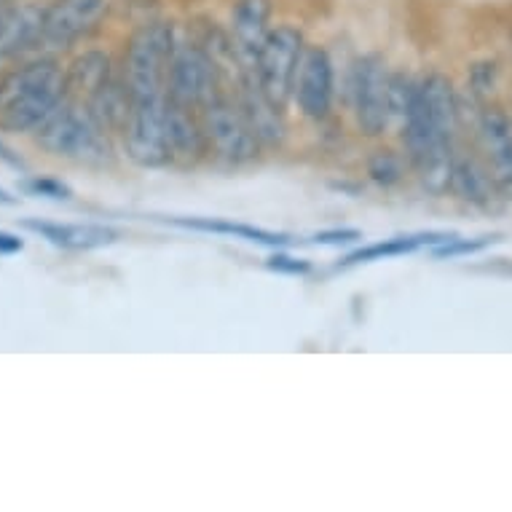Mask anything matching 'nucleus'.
<instances>
[{
  "label": "nucleus",
  "mask_w": 512,
  "mask_h": 512,
  "mask_svg": "<svg viewBox=\"0 0 512 512\" xmlns=\"http://www.w3.org/2000/svg\"><path fill=\"white\" fill-rule=\"evenodd\" d=\"M177 30L167 19H151L129 35L124 51V78L132 100L167 94L169 59L175 54Z\"/></svg>",
  "instance_id": "nucleus-3"
},
{
  "label": "nucleus",
  "mask_w": 512,
  "mask_h": 512,
  "mask_svg": "<svg viewBox=\"0 0 512 512\" xmlns=\"http://www.w3.org/2000/svg\"><path fill=\"white\" fill-rule=\"evenodd\" d=\"M242 110L247 121H250L252 132L258 135L261 145H279L285 140L287 129H285V118H282V110L277 105H271L266 100V94L258 89L255 78L247 81L242 89Z\"/></svg>",
  "instance_id": "nucleus-18"
},
{
  "label": "nucleus",
  "mask_w": 512,
  "mask_h": 512,
  "mask_svg": "<svg viewBox=\"0 0 512 512\" xmlns=\"http://www.w3.org/2000/svg\"><path fill=\"white\" fill-rule=\"evenodd\" d=\"M416 89L419 84L413 81L411 76H405V73H389L387 81V110H389V124L395 121V124L403 126L408 113L413 108V100H416Z\"/></svg>",
  "instance_id": "nucleus-23"
},
{
  "label": "nucleus",
  "mask_w": 512,
  "mask_h": 512,
  "mask_svg": "<svg viewBox=\"0 0 512 512\" xmlns=\"http://www.w3.org/2000/svg\"><path fill=\"white\" fill-rule=\"evenodd\" d=\"M478 137L496 185L512 194V118L499 108L483 110L478 121Z\"/></svg>",
  "instance_id": "nucleus-12"
},
{
  "label": "nucleus",
  "mask_w": 512,
  "mask_h": 512,
  "mask_svg": "<svg viewBox=\"0 0 512 512\" xmlns=\"http://www.w3.org/2000/svg\"><path fill=\"white\" fill-rule=\"evenodd\" d=\"M19 196H11L6 188H0V207H17Z\"/></svg>",
  "instance_id": "nucleus-31"
},
{
  "label": "nucleus",
  "mask_w": 512,
  "mask_h": 512,
  "mask_svg": "<svg viewBox=\"0 0 512 512\" xmlns=\"http://www.w3.org/2000/svg\"><path fill=\"white\" fill-rule=\"evenodd\" d=\"M494 76H496V65L494 62H480L472 70V92L486 94L491 86H494Z\"/></svg>",
  "instance_id": "nucleus-29"
},
{
  "label": "nucleus",
  "mask_w": 512,
  "mask_h": 512,
  "mask_svg": "<svg viewBox=\"0 0 512 512\" xmlns=\"http://www.w3.org/2000/svg\"><path fill=\"white\" fill-rule=\"evenodd\" d=\"M333 94H336V73L328 49L306 46L295 76V105L311 121H325L333 110Z\"/></svg>",
  "instance_id": "nucleus-9"
},
{
  "label": "nucleus",
  "mask_w": 512,
  "mask_h": 512,
  "mask_svg": "<svg viewBox=\"0 0 512 512\" xmlns=\"http://www.w3.org/2000/svg\"><path fill=\"white\" fill-rule=\"evenodd\" d=\"M35 145L49 156L76 161L86 167H105L113 161L110 132L94 116L89 102L65 100L33 132Z\"/></svg>",
  "instance_id": "nucleus-2"
},
{
  "label": "nucleus",
  "mask_w": 512,
  "mask_h": 512,
  "mask_svg": "<svg viewBox=\"0 0 512 512\" xmlns=\"http://www.w3.org/2000/svg\"><path fill=\"white\" fill-rule=\"evenodd\" d=\"M9 9H11V6H0V30H3V25H6V17H9Z\"/></svg>",
  "instance_id": "nucleus-32"
},
{
  "label": "nucleus",
  "mask_w": 512,
  "mask_h": 512,
  "mask_svg": "<svg viewBox=\"0 0 512 512\" xmlns=\"http://www.w3.org/2000/svg\"><path fill=\"white\" fill-rule=\"evenodd\" d=\"M218 62L202 43L177 41L169 59L167 97L185 108L202 110L212 97H218Z\"/></svg>",
  "instance_id": "nucleus-7"
},
{
  "label": "nucleus",
  "mask_w": 512,
  "mask_h": 512,
  "mask_svg": "<svg viewBox=\"0 0 512 512\" xmlns=\"http://www.w3.org/2000/svg\"><path fill=\"white\" fill-rule=\"evenodd\" d=\"M110 0H51L43 17V46L70 49L105 17Z\"/></svg>",
  "instance_id": "nucleus-10"
},
{
  "label": "nucleus",
  "mask_w": 512,
  "mask_h": 512,
  "mask_svg": "<svg viewBox=\"0 0 512 512\" xmlns=\"http://www.w3.org/2000/svg\"><path fill=\"white\" fill-rule=\"evenodd\" d=\"M68 100V73L57 59L41 57L0 76V132H35Z\"/></svg>",
  "instance_id": "nucleus-1"
},
{
  "label": "nucleus",
  "mask_w": 512,
  "mask_h": 512,
  "mask_svg": "<svg viewBox=\"0 0 512 512\" xmlns=\"http://www.w3.org/2000/svg\"><path fill=\"white\" fill-rule=\"evenodd\" d=\"M368 175L381 188H392L403 180L405 164L395 151H376L368 159Z\"/></svg>",
  "instance_id": "nucleus-24"
},
{
  "label": "nucleus",
  "mask_w": 512,
  "mask_h": 512,
  "mask_svg": "<svg viewBox=\"0 0 512 512\" xmlns=\"http://www.w3.org/2000/svg\"><path fill=\"white\" fill-rule=\"evenodd\" d=\"M22 228L33 231V234H38L54 247L76 252L100 250V247H108V244L121 239L116 228L97 226V223H51V220L41 218H25Z\"/></svg>",
  "instance_id": "nucleus-13"
},
{
  "label": "nucleus",
  "mask_w": 512,
  "mask_h": 512,
  "mask_svg": "<svg viewBox=\"0 0 512 512\" xmlns=\"http://www.w3.org/2000/svg\"><path fill=\"white\" fill-rule=\"evenodd\" d=\"M365 236L357 228H325L311 236L314 244H325V247H349V244H360Z\"/></svg>",
  "instance_id": "nucleus-28"
},
{
  "label": "nucleus",
  "mask_w": 512,
  "mask_h": 512,
  "mask_svg": "<svg viewBox=\"0 0 512 512\" xmlns=\"http://www.w3.org/2000/svg\"><path fill=\"white\" fill-rule=\"evenodd\" d=\"M303 49H306V38H303L301 27L295 25H277L271 27L266 35L255 65H252V78L255 84L266 94L271 105L279 110L287 108V102L293 100L295 76H298V65H301Z\"/></svg>",
  "instance_id": "nucleus-4"
},
{
  "label": "nucleus",
  "mask_w": 512,
  "mask_h": 512,
  "mask_svg": "<svg viewBox=\"0 0 512 512\" xmlns=\"http://www.w3.org/2000/svg\"><path fill=\"white\" fill-rule=\"evenodd\" d=\"M266 269L277 271V274H287V277H303V274L311 271V263L306 258H295V255H287V252L277 250L266 261Z\"/></svg>",
  "instance_id": "nucleus-27"
},
{
  "label": "nucleus",
  "mask_w": 512,
  "mask_h": 512,
  "mask_svg": "<svg viewBox=\"0 0 512 512\" xmlns=\"http://www.w3.org/2000/svg\"><path fill=\"white\" fill-rule=\"evenodd\" d=\"M43 17H46V6L38 3L22 0L11 6L6 25L0 30V59L17 57L43 43Z\"/></svg>",
  "instance_id": "nucleus-15"
},
{
  "label": "nucleus",
  "mask_w": 512,
  "mask_h": 512,
  "mask_svg": "<svg viewBox=\"0 0 512 512\" xmlns=\"http://www.w3.org/2000/svg\"><path fill=\"white\" fill-rule=\"evenodd\" d=\"M25 250V239H19L17 234L0 231V255H17Z\"/></svg>",
  "instance_id": "nucleus-30"
},
{
  "label": "nucleus",
  "mask_w": 512,
  "mask_h": 512,
  "mask_svg": "<svg viewBox=\"0 0 512 512\" xmlns=\"http://www.w3.org/2000/svg\"><path fill=\"white\" fill-rule=\"evenodd\" d=\"M387 81V59L381 54H365L352 65L349 94H352L354 118H357L362 135L381 137L387 132Z\"/></svg>",
  "instance_id": "nucleus-8"
},
{
  "label": "nucleus",
  "mask_w": 512,
  "mask_h": 512,
  "mask_svg": "<svg viewBox=\"0 0 512 512\" xmlns=\"http://www.w3.org/2000/svg\"><path fill=\"white\" fill-rule=\"evenodd\" d=\"M22 0H0V6H17Z\"/></svg>",
  "instance_id": "nucleus-33"
},
{
  "label": "nucleus",
  "mask_w": 512,
  "mask_h": 512,
  "mask_svg": "<svg viewBox=\"0 0 512 512\" xmlns=\"http://www.w3.org/2000/svg\"><path fill=\"white\" fill-rule=\"evenodd\" d=\"M419 102L429 121L445 132V135L454 137L456 124H459V102H456L454 84L443 76V73H432L419 84Z\"/></svg>",
  "instance_id": "nucleus-19"
},
{
  "label": "nucleus",
  "mask_w": 512,
  "mask_h": 512,
  "mask_svg": "<svg viewBox=\"0 0 512 512\" xmlns=\"http://www.w3.org/2000/svg\"><path fill=\"white\" fill-rule=\"evenodd\" d=\"M167 143L172 151V161L194 164L207 153L204 137L202 110L185 108L180 102L167 97Z\"/></svg>",
  "instance_id": "nucleus-14"
},
{
  "label": "nucleus",
  "mask_w": 512,
  "mask_h": 512,
  "mask_svg": "<svg viewBox=\"0 0 512 512\" xmlns=\"http://www.w3.org/2000/svg\"><path fill=\"white\" fill-rule=\"evenodd\" d=\"M169 226L188 228V231H204V234H223L234 236V239H244V242L263 244V247H271V250H285L295 242L290 234H282V231H269V228L247 226V223H234V220L223 218H161Z\"/></svg>",
  "instance_id": "nucleus-17"
},
{
  "label": "nucleus",
  "mask_w": 512,
  "mask_h": 512,
  "mask_svg": "<svg viewBox=\"0 0 512 512\" xmlns=\"http://www.w3.org/2000/svg\"><path fill=\"white\" fill-rule=\"evenodd\" d=\"M202 126L204 137H207V151L215 153L226 164H247V161L258 159L261 140L252 132L242 105L228 100L226 94H218L204 105Z\"/></svg>",
  "instance_id": "nucleus-5"
},
{
  "label": "nucleus",
  "mask_w": 512,
  "mask_h": 512,
  "mask_svg": "<svg viewBox=\"0 0 512 512\" xmlns=\"http://www.w3.org/2000/svg\"><path fill=\"white\" fill-rule=\"evenodd\" d=\"M86 102H89V108L94 110V116L100 118L102 126H105L108 132H124L126 121H129V113H132V92L126 89L124 78H121V81H113V78H110L108 84L102 86L100 92Z\"/></svg>",
  "instance_id": "nucleus-22"
},
{
  "label": "nucleus",
  "mask_w": 512,
  "mask_h": 512,
  "mask_svg": "<svg viewBox=\"0 0 512 512\" xmlns=\"http://www.w3.org/2000/svg\"><path fill=\"white\" fill-rule=\"evenodd\" d=\"M496 177L491 169H486L475 159H456L454 164V180H451V191L459 199L475 204V207H488L494 202L496 194Z\"/></svg>",
  "instance_id": "nucleus-21"
},
{
  "label": "nucleus",
  "mask_w": 512,
  "mask_h": 512,
  "mask_svg": "<svg viewBox=\"0 0 512 512\" xmlns=\"http://www.w3.org/2000/svg\"><path fill=\"white\" fill-rule=\"evenodd\" d=\"M121 137L126 156L137 167L159 169L172 164V151L167 143V94L132 100V113Z\"/></svg>",
  "instance_id": "nucleus-6"
},
{
  "label": "nucleus",
  "mask_w": 512,
  "mask_h": 512,
  "mask_svg": "<svg viewBox=\"0 0 512 512\" xmlns=\"http://www.w3.org/2000/svg\"><path fill=\"white\" fill-rule=\"evenodd\" d=\"M110 70H113V62L105 51L89 49L78 54L65 70L68 73V92H76L78 97L92 100L94 94L110 81Z\"/></svg>",
  "instance_id": "nucleus-20"
},
{
  "label": "nucleus",
  "mask_w": 512,
  "mask_h": 512,
  "mask_svg": "<svg viewBox=\"0 0 512 512\" xmlns=\"http://www.w3.org/2000/svg\"><path fill=\"white\" fill-rule=\"evenodd\" d=\"M496 242H499V236L496 234L475 236V239L454 236L451 242L440 244V247H432V258H437V261H454V258H464V255H478V252L488 250V247Z\"/></svg>",
  "instance_id": "nucleus-25"
},
{
  "label": "nucleus",
  "mask_w": 512,
  "mask_h": 512,
  "mask_svg": "<svg viewBox=\"0 0 512 512\" xmlns=\"http://www.w3.org/2000/svg\"><path fill=\"white\" fill-rule=\"evenodd\" d=\"M19 191L25 196H35V199H51V202H70L73 199V188L68 183L57 180V177H25L19 183Z\"/></svg>",
  "instance_id": "nucleus-26"
},
{
  "label": "nucleus",
  "mask_w": 512,
  "mask_h": 512,
  "mask_svg": "<svg viewBox=\"0 0 512 512\" xmlns=\"http://www.w3.org/2000/svg\"><path fill=\"white\" fill-rule=\"evenodd\" d=\"M274 0H234L228 17V35L234 41L236 57L244 65H255L266 35L271 33Z\"/></svg>",
  "instance_id": "nucleus-11"
},
{
  "label": "nucleus",
  "mask_w": 512,
  "mask_h": 512,
  "mask_svg": "<svg viewBox=\"0 0 512 512\" xmlns=\"http://www.w3.org/2000/svg\"><path fill=\"white\" fill-rule=\"evenodd\" d=\"M456 231H419V234H403L384 239V242L365 244L357 247L346 258H341L338 266H360V263L387 261V258H400V255H411V252L421 250V247H440V244L451 242Z\"/></svg>",
  "instance_id": "nucleus-16"
}]
</instances>
